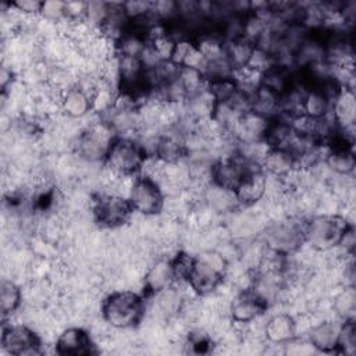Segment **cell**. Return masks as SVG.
<instances>
[{
  "instance_id": "34",
  "label": "cell",
  "mask_w": 356,
  "mask_h": 356,
  "mask_svg": "<svg viewBox=\"0 0 356 356\" xmlns=\"http://www.w3.org/2000/svg\"><path fill=\"white\" fill-rule=\"evenodd\" d=\"M153 1H125L122 3V10L128 19L139 18L152 14Z\"/></svg>"
},
{
  "instance_id": "14",
  "label": "cell",
  "mask_w": 356,
  "mask_h": 356,
  "mask_svg": "<svg viewBox=\"0 0 356 356\" xmlns=\"http://www.w3.org/2000/svg\"><path fill=\"white\" fill-rule=\"evenodd\" d=\"M234 192L239 206L252 207L257 204L267 192V174L261 168L249 171Z\"/></svg>"
},
{
  "instance_id": "33",
  "label": "cell",
  "mask_w": 356,
  "mask_h": 356,
  "mask_svg": "<svg viewBox=\"0 0 356 356\" xmlns=\"http://www.w3.org/2000/svg\"><path fill=\"white\" fill-rule=\"evenodd\" d=\"M40 17L53 24H60L67 18L65 1H43Z\"/></svg>"
},
{
  "instance_id": "7",
  "label": "cell",
  "mask_w": 356,
  "mask_h": 356,
  "mask_svg": "<svg viewBox=\"0 0 356 356\" xmlns=\"http://www.w3.org/2000/svg\"><path fill=\"white\" fill-rule=\"evenodd\" d=\"M134 213L129 200L122 195L103 192L92 202L93 220L104 229H120L125 227L131 221Z\"/></svg>"
},
{
  "instance_id": "11",
  "label": "cell",
  "mask_w": 356,
  "mask_h": 356,
  "mask_svg": "<svg viewBox=\"0 0 356 356\" xmlns=\"http://www.w3.org/2000/svg\"><path fill=\"white\" fill-rule=\"evenodd\" d=\"M54 350L63 356H86L96 353V345L85 328L68 327L58 334Z\"/></svg>"
},
{
  "instance_id": "15",
  "label": "cell",
  "mask_w": 356,
  "mask_h": 356,
  "mask_svg": "<svg viewBox=\"0 0 356 356\" xmlns=\"http://www.w3.org/2000/svg\"><path fill=\"white\" fill-rule=\"evenodd\" d=\"M330 114L338 128L346 129V131H355V121H356L355 90L348 86H341L339 92L331 102Z\"/></svg>"
},
{
  "instance_id": "2",
  "label": "cell",
  "mask_w": 356,
  "mask_h": 356,
  "mask_svg": "<svg viewBox=\"0 0 356 356\" xmlns=\"http://www.w3.org/2000/svg\"><path fill=\"white\" fill-rule=\"evenodd\" d=\"M147 153L134 136H115L103 161L104 172L114 178H134L142 172Z\"/></svg>"
},
{
  "instance_id": "4",
  "label": "cell",
  "mask_w": 356,
  "mask_h": 356,
  "mask_svg": "<svg viewBox=\"0 0 356 356\" xmlns=\"http://www.w3.org/2000/svg\"><path fill=\"white\" fill-rule=\"evenodd\" d=\"M228 261L216 249H207L195 259L193 268L186 280L188 288L197 296L213 295L224 282Z\"/></svg>"
},
{
  "instance_id": "9",
  "label": "cell",
  "mask_w": 356,
  "mask_h": 356,
  "mask_svg": "<svg viewBox=\"0 0 356 356\" xmlns=\"http://www.w3.org/2000/svg\"><path fill=\"white\" fill-rule=\"evenodd\" d=\"M1 349L13 356L42 353V338L26 324H4L1 328Z\"/></svg>"
},
{
  "instance_id": "27",
  "label": "cell",
  "mask_w": 356,
  "mask_h": 356,
  "mask_svg": "<svg viewBox=\"0 0 356 356\" xmlns=\"http://www.w3.org/2000/svg\"><path fill=\"white\" fill-rule=\"evenodd\" d=\"M206 90L210 93L216 103L229 102L238 90V83L234 75L221 76L206 81Z\"/></svg>"
},
{
  "instance_id": "3",
  "label": "cell",
  "mask_w": 356,
  "mask_h": 356,
  "mask_svg": "<svg viewBox=\"0 0 356 356\" xmlns=\"http://www.w3.org/2000/svg\"><path fill=\"white\" fill-rule=\"evenodd\" d=\"M350 222L341 213H320L305 220V243L316 252H330L337 248Z\"/></svg>"
},
{
  "instance_id": "17",
  "label": "cell",
  "mask_w": 356,
  "mask_h": 356,
  "mask_svg": "<svg viewBox=\"0 0 356 356\" xmlns=\"http://www.w3.org/2000/svg\"><path fill=\"white\" fill-rule=\"evenodd\" d=\"M143 296L150 298L152 295L175 284L170 259L156 260L143 274Z\"/></svg>"
},
{
  "instance_id": "22",
  "label": "cell",
  "mask_w": 356,
  "mask_h": 356,
  "mask_svg": "<svg viewBox=\"0 0 356 356\" xmlns=\"http://www.w3.org/2000/svg\"><path fill=\"white\" fill-rule=\"evenodd\" d=\"M281 95L260 85L250 97V110L264 118H273L280 114Z\"/></svg>"
},
{
  "instance_id": "30",
  "label": "cell",
  "mask_w": 356,
  "mask_h": 356,
  "mask_svg": "<svg viewBox=\"0 0 356 356\" xmlns=\"http://www.w3.org/2000/svg\"><path fill=\"white\" fill-rule=\"evenodd\" d=\"M111 11V3L107 1H86L82 21L93 29H100Z\"/></svg>"
},
{
  "instance_id": "32",
  "label": "cell",
  "mask_w": 356,
  "mask_h": 356,
  "mask_svg": "<svg viewBox=\"0 0 356 356\" xmlns=\"http://www.w3.org/2000/svg\"><path fill=\"white\" fill-rule=\"evenodd\" d=\"M195 259H196V256H192L191 253H188L185 250L178 252L174 257L170 259L175 282H186V280L193 268Z\"/></svg>"
},
{
  "instance_id": "19",
  "label": "cell",
  "mask_w": 356,
  "mask_h": 356,
  "mask_svg": "<svg viewBox=\"0 0 356 356\" xmlns=\"http://www.w3.org/2000/svg\"><path fill=\"white\" fill-rule=\"evenodd\" d=\"M261 167L270 177L285 179L292 175L298 168V160L285 149H268L263 157Z\"/></svg>"
},
{
  "instance_id": "13",
  "label": "cell",
  "mask_w": 356,
  "mask_h": 356,
  "mask_svg": "<svg viewBox=\"0 0 356 356\" xmlns=\"http://www.w3.org/2000/svg\"><path fill=\"white\" fill-rule=\"evenodd\" d=\"M186 156H188V149L185 145V138L178 131H175L174 128H170L167 132L159 135L156 140L153 157H156L160 163L163 164L178 163V161L186 160Z\"/></svg>"
},
{
  "instance_id": "23",
  "label": "cell",
  "mask_w": 356,
  "mask_h": 356,
  "mask_svg": "<svg viewBox=\"0 0 356 356\" xmlns=\"http://www.w3.org/2000/svg\"><path fill=\"white\" fill-rule=\"evenodd\" d=\"M324 163L334 175H353L356 167L353 147H327Z\"/></svg>"
},
{
  "instance_id": "8",
  "label": "cell",
  "mask_w": 356,
  "mask_h": 356,
  "mask_svg": "<svg viewBox=\"0 0 356 356\" xmlns=\"http://www.w3.org/2000/svg\"><path fill=\"white\" fill-rule=\"evenodd\" d=\"M305 220L291 217L280 220L266 228L264 246L281 254H292L305 245Z\"/></svg>"
},
{
  "instance_id": "28",
  "label": "cell",
  "mask_w": 356,
  "mask_h": 356,
  "mask_svg": "<svg viewBox=\"0 0 356 356\" xmlns=\"http://www.w3.org/2000/svg\"><path fill=\"white\" fill-rule=\"evenodd\" d=\"M332 310L341 320L355 318L356 291L353 285H345L332 300Z\"/></svg>"
},
{
  "instance_id": "31",
  "label": "cell",
  "mask_w": 356,
  "mask_h": 356,
  "mask_svg": "<svg viewBox=\"0 0 356 356\" xmlns=\"http://www.w3.org/2000/svg\"><path fill=\"white\" fill-rule=\"evenodd\" d=\"M337 352L343 355H355L356 352V324L355 318L342 320L338 334Z\"/></svg>"
},
{
  "instance_id": "12",
  "label": "cell",
  "mask_w": 356,
  "mask_h": 356,
  "mask_svg": "<svg viewBox=\"0 0 356 356\" xmlns=\"http://www.w3.org/2000/svg\"><path fill=\"white\" fill-rule=\"evenodd\" d=\"M58 108L70 120H83L93 113L92 93L79 85L65 89L60 95Z\"/></svg>"
},
{
  "instance_id": "26",
  "label": "cell",
  "mask_w": 356,
  "mask_h": 356,
  "mask_svg": "<svg viewBox=\"0 0 356 356\" xmlns=\"http://www.w3.org/2000/svg\"><path fill=\"white\" fill-rule=\"evenodd\" d=\"M331 111V99L317 88H307L303 114L307 118H321L328 115Z\"/></svg>"
},
{
  "instance_id": "35",
  "label": "cell",
  "mask_w": 356,
  "mask_h": 356,
  "mask_svg": "<svg viewBox=\"0 0 356 356\" xmlns=\"http://www.w3.org/2000/svg\"><path fill=\"white\" fill-rule=\"evenodd\" d=\"M11 4L22 17H26V18L40 17L42 7H43V1H39V0H18Z\"/></svg>"
},
{
  "instance_id": "18",
  "label": "cell",
  "mask_w": 356,
  "mask_h": 356,
  "mask_svg": "<svg viewBox=\"0 0 356 356\" xmlns=\"http://www.w3.org/2000/svg\"><path fill=\"white\" fill-rule=\"evenodd\" d=\"M296 320L289 313H277L264 324L263 334L273 345H284L296 337Z\"/></svg>"
},
{
  "instance_id": "20",
  "label": "cell",
  "mask_w": 356,
  "mask_h": 356,
  "mask_svg": "<svg viewBox=\"0 0 356 356\" xmlns=\"http://www.w3.org/2000/svg\"><path fill=\"white\" fill-rule=\"evenodd\" d=\"M339 327L341 323H337L334 320H323L317 324L310 325L307 339L314 350L324 353L337 352Z\"/></svg>"
},
{
  "instance_id": "24",
  "label": "cell",
  "mask_w": 356,
  "mask_h": 356,
  "mask_svg": "<svg viewBox=\"0 0 356 356\" xmlns=\"http://www.w3.org/2000/svg\"><path fill=\"white\" fill-rule=\"evenodd\" d=\"M22 305V289L13 281L3 278L0 284V312L3 318L14 314Z\"/></svg>"
},
{
  "instance_id": "36",
  "label": "cell",
  "mask_w": 356,
  "mask_h": 356,
  "mask_svg": "<svg viewBox=\"0 0 356 356\" xmlns=\"http://www.w3.org/2000/svg\"><path fill=\"white\" fill-rule=\"evenodd\" d=\"M13 83H14V71H13L11 65L3 64L1 71H0V86H1L3 95H6L8 86H13Z\"/></svg>"
},
{
  "instance_id": "21",
  "label": "cell",
  "mask_w": 356,
  "mask_h": 356,
  "mask_svg": "<svg viewBox=\"0 0 356 356\" xmlns=\"http://www.w3.org/2000/svg\"><path fill=\"white\" fill-rule=\"evenodd\" d=\"M296 71L292 65L282 63H273L267 70L261 72V83L278 95L285 93L295 82Z\"/></svg>"
},
{
  "instance_id": "16",
  "label": "cell",
  "mask_w": 356,
  "mask_h": 356,
  "mask_svg": "<svg viewBox=\"0 0 356 356\" xmlns=\"http://www.w3.org/2000/svg\"><path fill=\"white\" fill-rule=\"evenodd\" d=\"M202 200L203 204L217 216L234 213L239 207L235 192L216 185L214 182H209L203 186Z\"/></svg>"
},
{
  "instance_id": "29",
  "label": "cell",
  "mask_w": 356,
  "mask_h": 356,
  "mask_svg": "<svg viewBox=\"0 0 356 356\" xmlns=\"http://www.w3.org/2000/svg\"><path fill=\"white\" fill-rule=\"evenodd\" d=\"M178 82L185 93V97H191L206 89V78L200 70L184 67L179 70Z\"/></svg>"
},
{
  "instance_id": "6",
  "label": "cell",
  "mask_w": 356,
  "mask_h": 356,
  "mask_svg": "<svg viewBox=\"0 0 356 356\" xmlns=\"http://www.w3.org/2000/svg\"><path fill=\"white\" fill-rule=\"evenodd\" d=\"M127 199L134 211L145 217H153L161 213L165 206V193L161 185L146 174H139L132 178Z\"/></svg>"
},
{
  "instance_id": "1",
  "label": "cell",
  "mask_w": 356,
  "mask_h": 356,
  "mask_svg": "<svg viewBox=\"0 0 356 356\" xmlns=\"http://www.w3.org/2000/svg\"><path fill=\"white\" fill-rule=\"evenodd\" d=\"M100 314L103 321L113 328H134L146 314V298L132 289L113 291L102 300Z\"/></svg>"
},
{
  "instance_id": "10",
  "label": "cell",
  "mask_w": 356,
  "mask_h": 356,
  "mask_svg": "<svg viewBox=\"0 0 356 356\" xmlns=\"http://www.w3.org/2000/svg\"><path fill=\"white\" fill-rule=\"evenodd\" d=\"M267 303L252 289L245 288L235 293L228 305V316L235 324H252L267 312Z\"/></svg>"
},
{
  "instance_id": "5",
  "label": "cell",
  "mask_w": 356,
  "mask_h": 356,
  "mask_svg": "<svg viewBox=\"0 0 356 356\" xmlns=\"http://www.w3.org/2000/svg\"><path fill=\"white\" fill-rule=\"evenodd\" d=\"M115 136L111 128L102 120L88 124L75 136V154L86 163L103 164Z\"/></svg>"
},
{
  "instance_id": "25",
  "label": "cell",
  "mask_w": 356,
  "mask_h": 356,
  "mask_svg": "<svg viewBox=\"0 0 356 356\" xmlns=\"http://www.w3.org/2000/svg\"><path fill=\"white\" fill-rule=\"evenodd\" d=\"M254 47V43L243 38L225 42V56L234 71L245 68L248 65Z\"/></svg>"
}]
</instances>
